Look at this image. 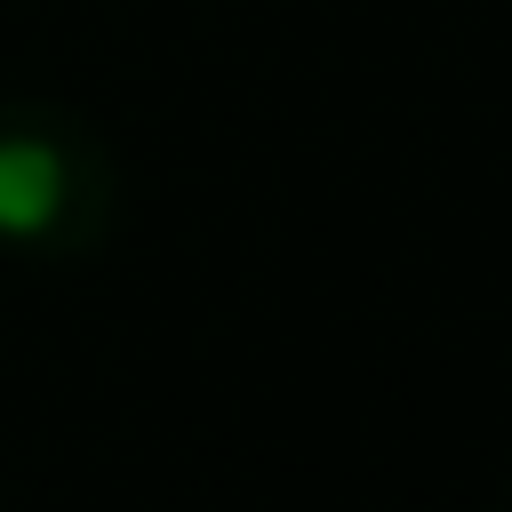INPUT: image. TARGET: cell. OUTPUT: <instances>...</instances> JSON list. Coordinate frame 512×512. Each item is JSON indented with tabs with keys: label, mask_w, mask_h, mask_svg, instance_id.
<instances>
[{
	"label": "cell",
	"mask_w": 512,
	"mask_h": 512,
	"mask_svg": "<svg viewBox=\"0 0 512 512\" xmlns=\"http://www.w3.org/2000/svg\"><path fill=\"white\" fill-rule=\"evenodd\" d=\"M120 216L112 144L64 104L0 112V232L40 256H88Z\"/></svg>",
	"instance_id": "cell-1"
}]
</instances>
